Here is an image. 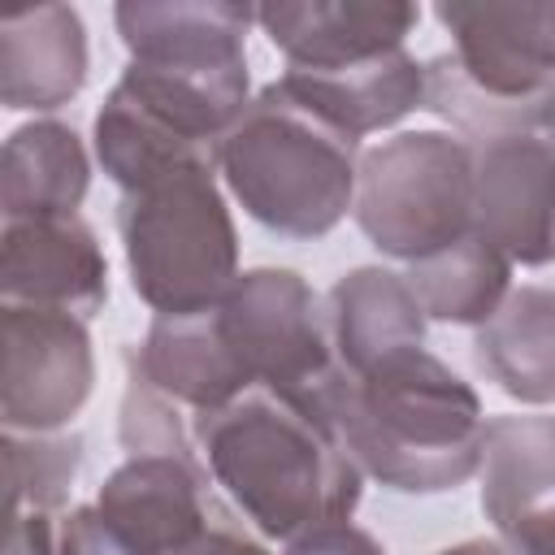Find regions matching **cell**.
<instances>
[{"label":"cell","instance_id":"1","mask_svg":"<svg viewBox=\"0 0 555 555\" xmlns=\"http://www.w3.org/2000/svg\"><path fill=\"white\" fill-rule=\"evenodd\" d=\"M195 447L212 481L238 512L278 542L351 520L360 468L317 395L247 390L234 403L195 416Z\"/></svg>","mask_w":555,"mask_h":555},{"label":"cell","instance_id":"2","mask_svg":"<svg viewBox=\"0 0 555 555\" xmlns=\"http://www.w3.org/2000/svg\"><path fill=\"white\" fill-rule=\"evenodd\" d=\"M317 403L356 468L399 494L455 490L481 468V403L425 347H403L360 373L334 364Z\"/></svg>","mask_w":555,"mask_h":555},{"label":"cell","instance_id":"3","mask_svg":"<svg viewBox=\"0 0 555 555\" xmlns=\"http://www.w3.org/2000/svg\"><path fill=\"white\" fill-rule=\"evenodd\" d=\"M217 165L247 217L286 238H321L356 204V139L282 82H269L221 134Z\"/></svg>","mask_w":555,"mask_h":555},{"label":"cell","instance_id":"4","mask_svg":"<svg viewBox=\"0 0 555 555\" xmlns=\"http://www.w3.org/2000/svg\"><path fill=\"white\" fill-rule=\"evenodd\" d=\"M212 169L191 165L121 195L117 225L130 286L156 317L204 312L238 278V234Z\"/></svg>","mask_w":555,"mask_h":555},{"label":"cell","instance_id":"5","mask_svg":"<svg viewBox=\"0 0 555 555\" xmlns=\"http://www.w3.org/2000/svg\"><path fill=\"white\" fill-rule=\"evenodd\" d=\"M356 221L395 260H425L473 234V152L442 130L395 134L360 156Z\"/></svg>","mask_w":555,"mask_h":555},{"label":"cell","instance_id":"6","mask_svg":"<svg viewBox=\"0 0 555 555\" xmlns=\"http://www.w3.org/2000/svg\"><path fill=\"white\" fill-rule=\"evenodd\" d=\"M217 330L247 386L278 395H317L334 373L330 321L312 286L291 269H251L212 304Z\"/></svg>","mask_w":555,"mask_h":555},{"label":"cell","instance_id":"7","mask_svg":"<svg viewBox=\"0 0 555 555\" xmlns=\"http://www.w3.org/2000/svg\"><path fill=\"white\" fill-rule=\"evenodd\" d=\"M473 152V234L512 264L555 260V143L538 126L464 139Z\"/></svg>","mask_w":555,"mask_h":555},{"label":"cell","instance_id":"8","mask_svg":"<svg viewBox=\"0 0 555 555\" xmlns=\"http://www.w3.org/2000/svg\"><path fill=\"white\" fill-rule=\"evenodd\" d=\"M95 382L87 325L69 312L4 304V429L48 434L78 416Z\"/></svg>","mask_w":555,"mask_h":555},{"label":"cell","instance_id":"9","mask_svg":"<svg viewBox=\"0 0 555 555\" xmlns=\"http://www.w3.org/2000/svg\"><path fill=\"white\" fill-rule=\"evenodd\" d=\"M460 74L499 104L533 108L555 82V0L438 4Z\"/></svg>","mask_w":555,"mask_h":555},{"label":"cell","instance_id":"10","mask_svg":"<svg viewBox=\"0 0 555 555\" xmlns=\"http://www.w3.org/2000/svg\"><path fill=\"white\" fill-rule=\"evenodd\" d=\"M0 291L4 304L95 317L108 299V260L95 234L69 217H17L0 238Z\"/></svg>","mask_w":555,"mask_h":555},{"label":"cell","instance_id":"11","mask_svg":"<svg viewBox=\"0 0 555 555\" xmlns=\"http://www.w3.org/2000/svg\"><path fill=\"white\" fill-rule=\"evenodd\" d=\"M256 22L286 69H338L403 48L421 9L399 0H278L260 4Z\"/></svg>","mask_w":555,"mask_h":555},{"label":"cell","instance_id":"12","mask_svg":"<svg viewBox=\"0 0 555 555\" xmlns=\"http://www.w3.org/2000/svg\"><path fill=\"white\" fill-rule=\"evenodd\" d=\"M204 464L199 455H130L104 486L95 507L108 525H117L143 555H173L191 546L212 520V503L204 499Z\"/></svg>","mask_w":555,"mask_h":555},{"label":"cell","instance_id":"13","mask_svg":"<svg viewBox=\"0 0 555 555\" xmlns=\"http://www.w3.org/2000/svg\"><path fill=\"white\" fill-rule=\"evenodd\" d=\"M278 82L356 143L425 108V65H416L408 48L338 69H286Z\"/></svg>","mask_w":555,"mask_h":555},{"label":"cell","instance_id":"14","mask_svg":"<svg viewBox=\"0 0 555 555\" xmlns=\"http://www.w3.org/2000/svg\"><path fill=\"white\" fill-rule=\"evenodd\" d=\"M117 30L130 61L143 65H243V39L256 9L225 0H126L117 4Z\"/></svg>","mask_w":555,"mask_h":555},{"label":"cell","instance_id":"15","mask_svg":"<svg viewBox=\"0 0 555 555\" xmlns=\"http://www.w3.org/2000/svg\"><path fill=\"white\" fill-rule=\"evenodd\" d=\"M87 82V30L69 4H43L0 26V95L9 108H61Z\"/></svg>","mask_w":555,"mask_h":555},{"label":"cell","instance_id":"16","mask_svg":"<svg viewBox=\"0 0 555 555\" xmlns=\"http://www.w3.org/2000/svg\"><path fill=\"white\" fill-rule=\"evenodd\" d=\"M130 369H139L160 395L195 408L199 416L251 390L217 330L212 308L186 317H156L143 347L130 351Z\"/></svg>","mask_w":555,"mask_h":555},{"label":"cell","instance_id":"17","mask_svg":"<svg viewBox=\"0 0 555 555\" xmlns=\"http://www.w3.org/2000/svg\"><path fill=\"white\" fill-rule=\"evenodd\" d=\"M330 343L338 351V369H369L382 356L403 347H421L425 312L408 282L390 269H351L330 291Z\"/></svg>","mask_w":555,"mask_h":555},{"label":"cell","instance_id":"18","mask_svg":"<svg viewBox=\"0 0 555 555\" xmlns=\"http://www.w3.org/2000/svg\"><path fill=\"white\" fill-rule=\"evenodd\" d=\"M481 369L520 403H555V291H507L499 312L477 330Z\"/></svg>","mask_w":555,"mask_h":555},{"label":"cell","instance_id":"19","mask_svg":"<svg viewBox=\"0 0 555 555\" xmlns=\"http://www.w3.org/2000/svg\"><path fill=\"white\" fill-rule=\"evenodd\" d=\"M95 156L121 191H139L191 165H217V143H199L139 104L121 82L95 113Z\"/></svg>","mask_w":555,"mask_h":555},{"label":"cell","instance_id":"20","mask_svg":"<svg viewBox=\"0 0 555 555\" xmlns=\"http://www.w3.org/2000/svg\"><path fill=\"white\" fill-rule=\"evenodd\" d=\"M87 152L61 121H30L4 143V221L17 217H69L87 195Z\"/></svg>","mask_w":555,"mask_h":555},{"label":"cell","instance_id":"21","mask_svg":"<svg viewBox=\"0 0 555 555\" xmlns=\"http://www.w3.org/2000/svg\"><path fill=\"white\" fill-rule=\"evenodd\" d=\"M481 512L507 533L555 499V416H494L481 442Z\"/></svg>","mask_w":555,"mask_h":555},{"label":"cell","instance_id":"22","mask_svg":"<svg viewBox=\"0 0 555 555\" xmlns=\"http://www.w3.org/2000/svg\"><path fill=\"white\" fill-rule=\"evenodd\" d=\"M403 282L416 295L425 317L451 321V325H486L499 312V304L507 299L512 260L499 247H490L481 234H468V238L408 264Z\"/></svg>","mask_w":555,"mask_h":555},{"label":"cell","instance_id":"23","mask_svg":"<svg viewBox=\"0 0 555 555\" xmlns=\"http://www.w3.org/2000/svg\"><path fill=\"white\" fill-rule=\"evenodd\" d=\"M82 464V442L74 434H4L9 473V520L30 512H56Z\"/></svg>","mask_w":555,"mask_h":555},{"label":"cell","instance_id":"24","mask_svg":"<svg viewBox=\"0 0 555 555\" xmlns=\"http://www.w3.org/2000/svg\"><path fill=\"white\" fill-rule=\"evenodd\" d=\"M121 447L130 455H152V451H173V455H195L182 416L169 395H160L139 369H130V386L121 399Z\"/></svg>","mask_w":555,"mask_h":555},{"label":"cell","instance_id":"25","mask_svg":"<svg viewBox=\"0 0 555 555\" xmlns=\"http://www.w3.org/2000/svg\"><path fill=\"white\" fill-rule=\"evenodd\" d=\"M52 555H143V551L117 525H108L100 507H74L56 516Z\"/></svg>","mask_w":555,"mask_h":555},{"label":"cell","instance_id":"26","mask_svg":"<svg viewBox=\"0 0 555 555\" xmlns=\"http://www.w3.org/2000/svg\"><path fill=\"white\" fill-rule=\"evenodd\" d=\"M286 555H386V551L364 529L343 520V525H325L317 533H304V538L286 542Z\"/></svg>","mask_w":555,"mask_h":555},{"label":"cell","instance_id":"27","mask_svg":"<svg viewBox=\"0 0 555 555\" xmlns=\"http://www.w3.org/2000/svg\"><path fill=\"white\" fill-rule=\"evenodd\" d=\"M503 538H507V551L512 555H555V503L529 512Z\"/></svg>","mask_w":555,"mask_h":555},{"label":"cell","instance_id":"28","mask_svg":"<svg viewBox=\"0 0 555 555\" xmlns=\"http://www.w3.org/2000/svg\"><path fill=\"white\" fill-rule=\"evenodd\" d=\"M52 538H56V520H52V512L13 516V520H9L4 555H52Z\"/></svg>","mask_w":555,"mask_h":555},{"label":"cell","instance_id":"29","mask_svg":"<svg viewBox=\"0 0 555 555\" xmlns=\"http://www.w3.org/2000/svg\"><path fill=\"white\" fill-rule=\"evenodd\" d=\"M173 555H273V551H264L256 538H247L243 529H234V525H225V520H212L191 546H182V551H173Z\"/></svg>","mask_w":555,"mask_h":555},{"label":"cell","instance_id":"30","mask_svg":"<svg viewBox=\"0 0 555 555\" xmlns=\"http://www.w3.org/2000/svg\"><path fill=\"white\" fill-rule=\"evenodd\" d=\"M438 555H512L503 542H486V538H473V542H460V546H447Z\"/></svg>","mask_w":555,"mask_h":555},{"label":"cell","instance_id":"31","mask_svg":"<svg viewBox=\"0 0 555 555\" xmlns=\"http://www.w3.org/2000/svg\"><path fill=\"white\" fill-rule=\"evenodd\" d=\"M538 130L555 143V82L542 91V100H538Z\"/></svg>","mask_w":555,"mask_h":555}]
</instances>
